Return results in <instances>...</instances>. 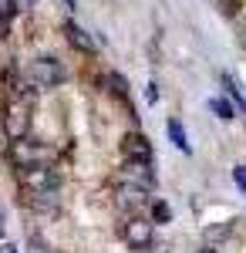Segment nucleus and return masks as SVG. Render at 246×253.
I'll return each instance as SVG.
<instances>
[{
  "instance_id": "nucleus-1",
  "label": "nucleus",
  "mask_w": 246,
  "mask_h": 253,
  "mask_svg": "<svg viewBox=\"0 0 246 253\" xmlns=\"http://www.w3.org/2000/svg\"><path fill=\"white\" fill-rule=\"evenodd\" d=\"M17 182L27 196H38V193H57L61 186V175L54 172L51 162H38V166H20L17 169Z\"/></svg>"
},
{
  "instance_id": "nucleus-2",
  "label": "nucleus",
  "mask_w": 246,
  "mask_h": 253,
  "mask_svg": "<svg viewBox=\"0 0 246 253\" xmlns=\"http://www.w3.org/2000/svg\"><path fill=\"white\" fill-rule=\"evenodd\" d=\"M0 122H3V135L10 138V142H14V138H24L31 132V101L24 95H10L7 105H3Z\"/></svg>"
},
{
  "instance_id": "nucleus-3",
  "label": "nucleus",
  "mask_w": 246,
  "mask_h": 253,
  "mask_svg": "<svg viewBox=\"0 0 246 253\" xmlns=\"http://www.w3.org/2000/svg\"><path fill=\"white\" fill-rule=\"evenodd\" d=\"M64 78H68V71H64V64L57 58H34L27 64V81H31L38 91L64 84Z\"/></svg>"
},
{
  "instance_id": "nucleus-4",
  "label": "nucleus",
  "mask_w": 246,
  "mask_h": 253,
  "mask_svg": "<svg viewBox=\"0 0 246 253\" xmlns=\"http://www.w3.org/2000/svg\"><path fill=\"white\" fill-rule=\"evenodd\" d=\"M10 159L17 162V169L20 166H38V162H51L54 159V152L44 145V142H34V138H14L10 142Z\"/></svg>"
},
{
  "instance_id": "nucleus-5",
  "label": "nucleus",
  "mask_w": 246,
  "mask_h": 253,
  "mask_svg": "<svg viewBox=\"0 0 246 253\" xmlns=\"http://www.w3.org/2000/svg\"><path fill=\"white\" fill-rule=\"evenodd\" d=\"M122 236H125V243H128L132 250H149L152 243H155V226H152L145 216L132 213L128 223H125V230H122Z\"/></svg>"
},
{
  "instance_id": "nucleus-6",
  "label": "nucleus",
  "mask_w": 246,
  "mask_h": 253,
  "mask_svg": "<svg viewBox=\"0 0 246 253\" xmlns=\"http://www.w3.org/2000/svg\"><path fill=\"white\" fill-rule=\"evenodd\" d=\"M115 203H118V210H125V213H138V210L149 206V189L132 186V182H118V186H115Z\"/></svg>"
},
{
  "instance_id": "nucleus-7",
  "label": "nucleus",
  "mask_w": 246,
  "mask_h": 253,
  "mask_svg": "<svg viewBox=\"0 0 246 253\" xmlns=\"http://www.w3.org/2000/svg\"><path fill=\"white\" fill-rule=\"evenodd\" d=\"M152 162H125V169L118 172V182H132V186H142V189H155V175H152V169H149Z\"/></svg>"
},
{
  "instance_id": "nucleus-8",
  "label": "nucleus",
  "mask_w": 246,
  "mask_h": 253,
  "mask_svg": "<svg viewBox=\"0 0 246 253\" xmlns=\"http://www.w3.org/2000/svg\"><path fill=\"white\" fill-rule=\"evenodd\" d=\"M122 152H125V159H132V162H152L149 138L138 135V132H128V135L122 138Z\"/></svg>"
},
{
  "instance_id": "nucleus-9",
  "label": "nucleus",
  "mask_w": 246,
  "mask_h": 253,
  "mask_svg": "<svg viewBox=\"0 0 246 253\" xmlns=\"http://www.w3.org/2000/svg\"><path fill=\"white\" fill-rule=\"evenodd\" d=\"M64 38H68V44H71L75 51H84V54H95V51H98V44L91 41V34H88V31H81L75 20H68V24H64Z\"/></svg>"
},
{
  "instance_id": "nucleus-10",
  "label": "nucleus",
  "mask_w": 246,
  "mask_h": 253,
  "mask_svg": "<svg viewBox=\"0 0 246 253\" xmlns=\"http://www.w3.org/2000/svg\"><path fill=\"white\" fill-rule=\"evenodd\" d=\"M169 138L175 142V149H179V152H192V149H189V138H186V132H182V125H179V122H169Z\"/></svg>"
},
{
  "instance_id": "nucleus-11",
  "label": "nucleus",
  "mask_w": 246,
  "mask_h": 253,
  "mask_svg": "<svg viewBox=\"0 0 246 253\" xmlns=\"http://www.w3.org/2000/svg\"><path fill=\"white\" fill-rule=\"evenodd\" d=\"M209 108H212L216 115L223 118V122H229V118H233V101H229V98H223V95L212 98V101H209Z\"/></svg>"
},
{
  "instance_id": "nucleus-12",
  "label": "nucleus",
  "mask_w": 246,
  "mask_h": 253,
  "mask_svg": "<svg viewBox=\"0 0 246 253\" xmlns=\"http://www.w3.org/2000/svg\"><path fill=\"white\" fill-rule=\"evenodd\" d=\"M108 84H112V91H115L118 98H122V101L128 98V84H125V78H122V75H115V71H108Z\"/></svg>"
},
{
  "instance_id": "nucleus-13",
  "label": "nucleus",
  "mask_w": 246,
  "mask_h": 253,
  "mask_svg": "<svg viewBox=\"0 0 246 253\" xmlns=\"http://www.w3.org/2000/svg\"><path fill=\"white\" fill-rule=\"evenodd\" d=\"M233 182H236L240 189H246V166H236V169H233Z\"/></svg>"
},
{
  "instance_id": "nucleus-14",
  "label": "nucleus",
  "mask_w": 246,
  "mask_h": 253,
  "mask_svg": "<svg viewBox=\"0 0 246 253\" xmlns=\"http://www.w3.org/2000/svg\"><path fill=\"white\" fill-rule=\"evenodd\" d=\"M152 213H155V219H162V223H165V219H169V206H165V203H155V206H152Z\"/></svg>"
},
{
  "instance_id": "nucleus-15",
  "label": "nucleus",
  "mask_w": 246,
  "mask_h": 253,
  "mask_svg": "<svg viewBox=\"0 0 246 253\" xmlns=\"http://www.w3.org/2000/svg\"><path fill=\"white\" fill-rule=\"evenodd\" d=\"M196 253H216V250H212V247H203V250H196Z\"/></svg>"
},
{
  "instance_id": "nucleus-16",
  "label": "nucleus",
  "mask_w": 246,
  "mask_h": 253,
  "mask_svg": "<svg viewBox=\"0 0 246 253\" xmlns=\"http://www.w3.org/2000/svg\"><path fill=\"white\" fill-rule=\"evenodd\" d=\"M0 236H3V226H0Z\"/></svg>"
},
{
  "instance_id": "nucleus-17",
  "label": "nucleus",
  "mask_w": 246,
  "mask_h": 253,
  "mask_svg": "<svg viewBox=\"0 0 246 253\" xmlns=\"http://www.w3.org/2000/svg\"><path fill=\"white\" fill-rule=\"evenodd\" d=\"M27 3H34V0H27Z\"/></svg>"
}]
</instances>
